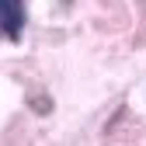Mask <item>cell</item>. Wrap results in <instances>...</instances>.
Here are the masks:
<instances>
[{
  "label": "cell",
  "mask_w": 146,
  "mask_h": 146,
  "mask_svg": "<svg viewBox=\"0 0 146 146\" xmlns=\"http://www.w3.org/2000/svg\"><path fill=\"white\" fill-rule=\"evenodd\" d=\"M21 31H25V0H0V35L17 42Z\"/></svg>",
  "instance_id": "6da1fadb"
}]
</instances>
